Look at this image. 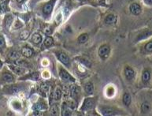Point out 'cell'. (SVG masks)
<instances>
[{
	"instance_id": "cell-30",
	"label": "cell",
	"mask_w": 152,
	"mask_h": 116,
	"mask_svg": "<svg viewBox=\"0 0 152 116\" xmlns=\"http://www.w3.org/2000/svg\"><path fill=\"white\" fill-rule=\"evenodd\" d=\"M145 50L147 52H152V41L147 43L145 45Z\"/></svg>"
},
{
	"instance_id": "cell-6",
	"label": "cell",
	"mask_w": 152,
	"mask_h": 116,
	"mask_svg": "<svg viewBox=\"0 0 152 116\" xmlns=\"http://www.w3.org/2000/svg\"><path fill=\"white\" fill-rule=\"evenodd\" d=\"M99 110L103 115H115V110L109 107H102L99 108Z\"/></svg>"
},
{
	"instance_id": "cell-10",
	"label": "cell",
	"mask_w": 152,
	"mask_h": 116,
	"mask_svg": "<svg viewBox=\"0 0 152 116\" xmlns=\"http://www.w3.org/2000/svg\"><path fill=\"white\" fill-rule=\"evenodd\" d=\"M10 69H11V70L13 72H14L16 74H18V75L25 73V69L19 65H11L10 66Z\"/></svg>"
},
{
	"instance_id": "cell-19",
	"label": "cell",
	"mask_w": 152,
	"mask_h": 116,
	"mask_svg": "<svg viewBox=\"0 0 152 116\" xmlns=\"http://www.w3.org/2000/svg\"><path fill=\"white\" fill-rule=\"evenodd\" d=\"M62 89L59 87H58L54 91V100H59L62 98Z\"/></svg>"
},
{
	"instance_id": "cell-18",
	"label": "cell",
	"mask_w": 152,
	"mask_h": 116,
	"mask_svg": "<svg viewBox=\"0 0 152 116\" xmlns=\"http://www.w3.org/2000/svg\"><path fill=\"white\" fill-rule=\"evenodd\" d=\"M132 102V98L129 93H124L123 95V103L125 106H129Z\"/></svg>"
},
{
	"instance_id": "cell-15",
	"label": "cell",
	"mask_w": 152,
	"mask_h": 116,
	"mask_svg": "<svg viewBox=\"0 0 152 116\" xmlns=\"http://www.w3.org/2000/svg\"><path fill=\"white\" fill-rule=\"evenodd\" d=\"M104 21L107 25H113L116 22V17L113 14H109L106 17Z\"/></svg>"
},
{
	"instance_id": "cell-25",
	"label": "cell",
	"mask_w": 152,
	"mask_h": 116,
	"mask_svg": "<svg viewBox=\"0 0 152 116\" xmlns=\"http://www.w3.org/2000/svg\"><path fill=\"white\" fill-rule=\"evenodd\" d=\"M59 112V109L58 108V105H53L51 108V115H58Z\"/></svg>"
},
{
	"instance_id": "cell-2",
	"label": "cell",
	"mask_w": 152,
	"mask_h": 116,
	"mask_svg": "<svg viewBox=\"0 0 152 116\" xmlns=\"http://www.w3.org/2000/svg\"><path fill=\"white\" fill-rule=\"evenodd\" d=\"M59 76L65 81H75V79L64 69L61 68L59 70Z\"/></svg>"
},
{
	"instance_id": "cell-20",
	"label": "cell",
	"mask_w": 152,
	"mask_h": 116,
	"mask_svg": "<svg viewBox=\"0 0 152 116\" xmlns=\"http://www.w3.org/2000/svg\"><path fill=\"white\" fill-rule=\"evenodd\" d=\"M8 57L11 60H17L19 59V57H20V54L16 51H10L8 55Z\"/></svg>"
},
{
	"instance_id": "cell-12",
	"label": "cell",
	"mask_w": 152,
	"mask_h": 116,
	"mask_svg": "<svg viewBox=\"0 0 152 116\" xmlns=\"http://www.w3.org/2000/svg\"><path fill=\"white\" fill-rule=\"evenodd\" d=\"M32 42L34 44H40V43L42 42V37L40 33H34L32 36Z\"/></svg>"
},
{
	"instance_id": "cell-16",
	"label": "cell",
	"mask_w": 152,
	"mask_h": 116,
	"mask_svg": "<svg viewBox=\"0 0 152 116\" xmlns=\"http://www.w3.org/2000/svg\"><path fill=\"white\" fill-rule=\"evenodd\" d=\"M152 35V32L150 31V30H146V31L143 32L141 34H140L137 37V40H144V39H146L147 37H151Z\"/></svg>"
},
{
	"instance_id": "cell-33",
	"label": "cell",
	"mask_w": 152,
	"mask_h": 116,
	"mask_svg": "<svg viewBox=\"0 0 152 116\" xmlns=\"http://www.w3.org/2000/svg\"><path fill=\"white\" fill-rule=\"evenodd\" d=\"M144 2L145 4L148 5V6H151L152 5V0H144Z\"/></svg>"
},
{
	"instance_id": "cell-31",
	"label": "cell",
	"mask_w": 152,
	"mask_h": 116,
	"mask_svg": "<svg viewBox=\"0 0 152 116\" xmlns=\"http://www.w3.org/2000/svg\"><path fill=\"white\" fill-rule=\"evenodd\" d=\"M43 32H44V33H45V34L51 35V33H52V28H51V27L47 26V27H45V28H44V29H43Z\"/></svg>"
},
{
	"instance_id": "cell-28",
	"label": "cell",
	"mask_w": 152,
	"mask_h": 116,
	"mask_svg": "<svg viewBox=\"0 0 152 116\" xmlns=\"http://www.w3.org/2000/svg\"><path fill=\"white\" fill-rule=\"evenodd\" d=\"M7 9V2H4V3L0 4V14L4 13Z\"/></svg>"
},
{
	"instance_id": "cell-17",
	"label": "cell",
	"mask_w": 152,
	"mask_h": 116,
	"mask_svg": "<svg viewBox=\"0 0 152 116\" xmlns=\"http://www.w3.org/2000/svg\"><path fill=\"white\" fill-rule=\"evenodd\" d=\"M3 80L6 82H13L14 81V76L11 74L9 73H4L3 75Z\"/></svg>"
},
{
	"instance_id": "cell-34",
	"label": "cell",
	"mask_w": 152,
	"mask_h": 116,
	"mask_svg": "<svg viewBox=\"0 0 152 116\" xmlns=\"http://www.w3.org/2000/svg\"><path fill=\"white\" fill-rule=\"evenodd\" d=\"M25 1V0H17V2L18 3H23Z\"/></svg>"
},
{
	"instance_id": "cell-21",
	"label": "cell",
	"mask_w": 152,
	"mask_h": 116,
	"mask_svg": "<svg viewBox=\"0 0 152 116\" xmlns=\"http://www.w3.org/2000/svg\"><path fill=\"white\" fill-rule=\"evenodd\" d=\"M29 35H30V32L27 30H24V31L21 32L20 35H19V38H20L21 40H27L29 37Z\"/></svg>"
},
{
	"instance_id": "cell-1",
	"label": "cell",
	"mask_w": 152,
	"mask_h": 116,
	"mask_svg": "<svg viewBox=\"0 0 152 116\" xmlns=\"http://www.w3.org/2000/svg\"><path fill=\"white\" fill-rule=\"evenodd\" d=\"M95 105H96L95 99H92V98H87V99H85V102L83 104L81 110H84V111L90 110L95 108Z\"/></svg>"
},
{
	"instance_id": "cell-14",
	"label": "cell",
	"mask_w": 152,
	"mask_h": 116,
	"mask_svg": "<svg viewBox=\"0 0 152 116\" xmlns=\"http://www.w3.org/2000/svg\"><path fill=\"white\" fill-rule=\"evenodd\" d=\"M85 93L88 95H91L94 92V85L91 82H87L85 85Z\"/></svg>"
},
{
	"instance_id": "cell-23",
	"label": "cell",
	"mask_w": 152,
	"mask_h": 116,
	"mask_svg": "<svg viewBox=\"0 0 152 116\" xmlns=\"http://www.w3.org/2000/svg\"><path fill=\"white\" fill-rule=\"evenodd\" d=\"M53 44H54V40L52 37H47L46 38L45 41H44V45H45V47H47V48H50V47H51V46L53 45Z\"/></svg>"
},
{
	"instance_id": "cell-4",
	"label": "cell",
	"mask_w": 152,
	"mask_h": 116,
	"mask_svg": "<svg viewBox=\"0 0 152 116\" xmlns=\"http://www.w3.org/2000/svg\"><path fill=\"white\" fill-rule=\"evenodd\" d=\"M129 10L132 14H134V15H139V14H140L141 12H142V8H141V6L139 3H133L130 5Z\"/></svg>"
},
{
	"instance_id": "cell-11",
	"label": "cell",
	"mask_w": 152,
	"mask_h": 116,
	"mask_svg": "<svg viewBox=\"0 0 152 116\" xmlns=\"http://www.w3.org/2000/svg\"><path fill=\"white\" fill-rule=\"evenodd\" d=\"M151 74L149 70H145L142 73V81L144 82V84L148 83L151 79Z\"/></svg>"
},
{
	"instance_id": "cell-29",
	"label": "cell",
	"mask_w": 152,
	"mask_h": 116,
	"mask_svg": "<svg viewBox=\"0 0 152 116\" xmlns=\"http://www.w3.org/2000/svg\"><path fill=\"white\" fill-rule=\"evenodd\" d=\"M63 113L62 115L65 116H68V115H71L72 113H71V110H69V108L68 107V106H65V108L63 109V111H62Z\"/></svg>"
},
{
	"instance_id": "cell-8",
	"label": "cell",
	"mask_w": 152,
	"mask_h": 116,
	"mask_svg": "<svg viewBox=\"0 0 152 116\" xmlns=\"http://www.w3.org/2000/svg\"><path fill=\"white\" fill-rule=\"evenodd\" d=\"M124 75H125V77H126L127 79L129 80V81H131L135 77V71H134V70L132 68L128 66V67L124 69Z\"/></svg>"
},
{
	"instance_id": "cell-26",
	"label": "cell",
	"mask_w": 152,
	"mask_h": 116,
	"mask_svg": "<svg viewBox=\"0 0 152 116\" xmlns=\"http://www.w3.org/2000/svg\"><path fill=\"white\" fill-rule=\"evenodd\" d=\"M12 22H13V17L12 15H7L5 18V25L7 28L10 27V26L11 25Z\"/></svg>"
},
{
	"instance_id": "cell-5",
	"label": "cell",
	"mask_w": 152,
	"mask_h": 116,
	"mask_svg": "<svg viewBox=\"0 0 152 116\" xmlns=\"http://www.w3.org/2000/svg\"><path fill=\"white\" fill-rule=\"evenodd\" d=\"M54 4V0H51V2L47 3L45 6H43V14H46V15H49V14H51L52 10H53Z\"/></svg>"
},
{
	"instance_id": "cell-3",
	"label": "cell",
	"mask_w": 152,
	"mask_h": 116,
	"mask_svg": "<svg viewBox=\"0 0 152 116\" xmlns=\"http://www.w3.org/2000/svg\"><path fill=\"white\" fill-rule=\"evenodd\" d=\"M110 48L108 45H102L101 46L99 49V57H101L102 59H105L106 58L108 57L109 54H110Z\"/></svg>"
},
{
	"instance_id": "cell-27",
	"label": "cell",
	"mask_w": 152,
	"mask_h": 116,
	"mask_svg": "<svg viewBox=\"0 0 152 116\" xmlns=\"http://www.w3.org/2000/svg\"><path fill=\"white\" fill-rule=\"evenodd\" d=\"M36 110H43L47 108V105L44 104V102H39L36 104Z\"/></svg>"
},
{
	"instance_id": "cell-22",
	"label": "cell",
	"mask_w": 152,
	"mask_h": 116,
	"mask_svg": "<svg viewBox=\"0 0 152 116\" xmlns=\"http://www.w3.org/2000/svg\"><path fill=\"white\" fill-rule=\"evenodd\" d=\"M87 40H88V35L86 34V33L81 34L78 37V39H77V40H78V42L80 44H85Z\"/></svg>"
},
{
	"instance_id": "cell-9",
	"label": "cell",
	"mask_w": 152,
	"mask_h": 116,
	"mask_svg": "<svg viewBox=\"0 0 152 116\" xmlns=\"http://www.w3.org/2000/svg\"><path fill=\"white\" fill-rule=\"evenodd\" d=\"M33 53V50L31 48L28 47V46L23 47L22 49H21V54H22L23 56L26 57V58H30V57H32Z\"/></svg>"
},
{
	"instance_id": "cell-7",
	"label": "cell",
	"mask_w": 152,
	"mask_h": 116,
	"mask_svg": "<svg viewBox=\"0 0 152 116\" xmlns=\"http://www.w3.org/2000/svg\"><path fill=\"white\" fill-rule=\"evenodd\" d=\"M58 59H59L63 64H65V65L66 66L69 65V62H70L69 58L67 55L65 54L64 52H59V53L58 54Z\"/></svg>"
},
{
	"instance_id": "cell-24",
	"label": "cell",
	"mask_w": 152,
	"mask_h": 116,
	"mask_svg": "<svg viewBox=\"0 0 152 116\" xmlns=\"http://www.w3.org/2000/svg\"><path fill=\"white\" fill-rule=\"evenodd\" d=\"M78 95H79V88L76 86H73L71 88V96H72V97L76 98Z\"/></svg>"
},
{
	"instance_id": "cell-13",
	"label": "cell",
	"mask_w": 152,
	"mask_h": 116,
	"mask_svg": "<svg viewBox=\"0 0 152 116\" xmlns=\"http://www.w3.org/2000/svg\"><path fill=\"white\" fill-rule=\"evenodd\" d=\"M151 110V106L148 102H144L141 105V112L143 114H147Z\"/></svg>"
},
{
	"instance_id": "cell-32",
	"label": "cell",
	"mask_w": 152,
	"mask_h": 116,
	"mask_svg": "<svg viewBox=\"0 0 152 116\" xmlns=\"http://www.w3.org/2000/svg\"><path fill=\"white\" fill-rule=\"evenodd\" d=\"M5 44H6V42H5L4 38L0 36V48H3V47L5 46Z\"/></svg>"
}]
</instances>
